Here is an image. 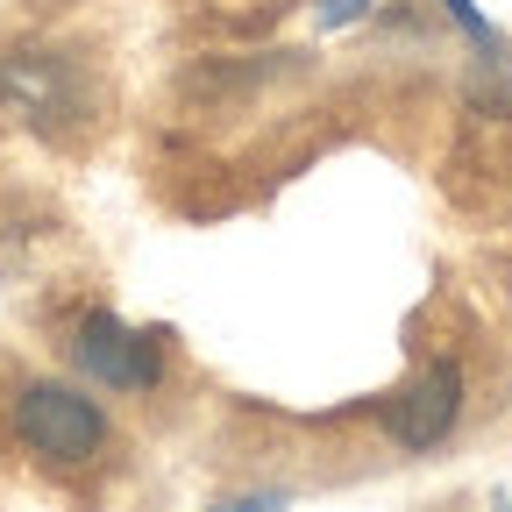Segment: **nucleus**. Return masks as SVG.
<instances>
[{
	"instance_id": "obj_6",
	"label": "nucleus",
	"mask_w": 512,
	"mask_h": 512,
	"mask_svg": "<svg viewBox=\"0 0 512 512\" xmlns=\"http://www.w3.org/2000/svg\"><path fill=\"white\" fill-rule=\"evenodd\" d=\"M370 15V0H320V22L328 29H342V22H363Z\"/></svg>"
},
{
	"instance_id": "obj_3",
	"label": "nucleus",
	"mask_w": 512,
	"mask_h": 512,
	"mask_svg": "<svg viewBox=\"0 0 512 512\" xmlns=\"http://www.w3.org/2000/svg\"><path fill=\"white\" fill-rule=\"evenodd\" d=\"M0 100H15L36 128H64L86 107L72 64H64L57 50H8V57H0Z\"/></svg>"
},
{
	"instance_id": "obj_2",
	"label": "nucleus",
	"mask_w": 512,
	"mask_h": 512,
	"mask_svg": "<svg viewBox=\"0 0 512 512\" xmlns=\"http://www.w3.org/2000/svg\"><path fill=\"white\" fill-rule=\"evenodd\" d=\"M72 356L107 392H157V377H164V335L128 328L121 313H86L72 335Z\"/></svg>"
},
{
	"instance_id": "obj_1",
	"label": "nucleus",
	"mask_w": 512,
	"mask_h": 512,
	"mask_svg": "<svg viewBox=\"0 0 512 512\" xmlns=\"http://www.w3.org/2000/svg\"><path fill=\"white\" fill-rule=\"evenodd\" d=\"M15 434H22L29 456H43L57 470H79L107 448V413L86 392H72V384H29L15 399Z\"/></svg>"
},
{
	"instance_id": "obj_5",
	"label": "nucleus",
	"mask_w": 512,
	"mask_h": 512,
	"mask_svg": "<svg viewBox=\"0 0 512 512\" xmlns=\"http://www.w3.org/2000/svg\"><path fill=\"white\" fill-rule=\"evenodd\" d=\"M441 8H448V15H456V22L470 29V43H484V50H498V29L484 22V8H477V0H441Z\"/></svg>"
},
{
	"instance_id": "obj_4",
	"label": "nucleus",
	"mask_w": 512,
	"mask_h": 512,
	"mask_svg": "<svg viewBox=\"0 0 512 512\" xmlns=\"http://www.w3.org/2000/svg\"><path fill=\"white\" fill-rule=\"evenodd\" d=\"M456 413H463V370L456 363H427L406 392L384 406V434L399 448H434L448 427H456Z\"/></svg>"
}]
</instances>
